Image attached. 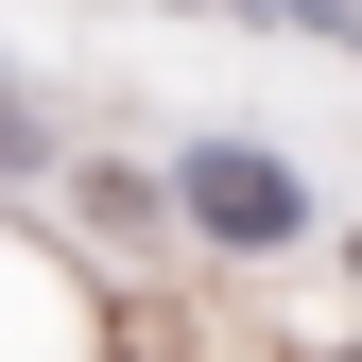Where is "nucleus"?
<instances>
[{
  "mask_svg": "<svg viewBox=\"0 0 362 362\" xmlns=\"http://www.w3.org/2000/svg\"><path fill=\"white\" fill-rule=\"evenodd\" d=\"M156 207L190 224L207 259H293V242H310V173H293L276 139H173Z\"/></svg>",
  "mask_w": 362,
  "mask_h": 362,
  "instance_id": "f257e3e1",
  "label": "nucleus"
},
{
  "mask_svg": "<svg viewBox=\"0 0 362 362\" xmlns=\"http://www.w3.org/2000/svg\"><path fill=\"white\" fill-rule=\"evenodd\" d=\"M86 224H173V207H156V173H139V156H104V173H86Z\"/></svg>",
  "mask_w": 362,
  "mask_h": 362,
  "instance_id": "f03ea898",
  "label": "nucleus"
},
{
  "mask_svg": "<svg viewBox=\"0 0 362 362\" xmlns=\"http://www.w3.org/2000/svg\"><path fill=\"white\" fill-rule=\"evenodd\" d=\"M35 156H52V121H35V86H0V190H35Z\"/></svg>",
  "mask_w": 362,
  "mask_h": 362,
  "instance_id": "7ed1b4c3",
  "label": "nucleus"
},
{
  "mask_svg": "<svg viewBox=\"0 0 362 362\" xmlns=\"http://www.w3.org/2000/svg\"><path fill=\"white\" fill-rule=\"evenodd\" d=\"M345 293H362V207H345Z\"/></svg>",
  "mask_w": 362,
  "mask_h": 362,
  "instance_id": "20e7f679",
  "label": "nucleus"
},
{
  "mask_svg": "<svg viewBox=\"0 0 362 362\" xmlns=\"http://www.w3.org/2000/svg\"><path fill=\"white\" fill-rule=\"evenodd\" d=\"M345 362H362V345H345Z\"/></svg>",
  "mask_w": 362,
  "mask_h": 362,
  "instance_id": "39448f33",
  "label": "nucleus"
}]
</instances>
